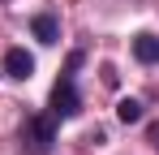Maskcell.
I'll return each instance as SVG.
<instances>
[{
  "label": "cell",
  "mask_w": 159,
  "mask_h": 155,
  "mask_svg": "<svg viewBox=\"0 0 159 155\" xmlns=\"http://www.w3.org/2000/svg\"><path fill=\"white\" fill-rule=\"evenodd\" d=\"M78 65H82V52H69V65H65V73L60 82L52 86V116L56 121H73L82 112V95H78Z\"/></svg>",
  "instance_id": "cell-1"
},
{
  "label": "cell",
  "mask_w": 159,
  "mask_h": 155,
  "mask_svg": "<svg viewBox=\"0 0 159 155\" xmlns=\"http://www.w3.org/2000/svg\"><path fill=\"white\" fill-rule=\"evenodd\" d=\"M22 147L26 155H52L56 147V116H26V125H22Z\"/></svg>",
  "instance_id": "cell-2"
},
{
  "label": "cell",
  "mask_w": 159,
  "mask_h": 155,
  "mask_svg": "<svg viewBox=\"0 0 159 155\" xmlns=\"http://www.w3.org/2000/svg\"><path fill=\"white\" fill-rule=\"evenodd\" d=\"M34 73V56L26 48H9L4 52V78H13V82H26Z\"/></svg>",
  "instance_id": "cell-3"
},
{
  "label": "cell",
  "mask_w": 159,
  "mask_h": 155,
  "mask_svg": "<svg viewBox=\"0 0 159 155\" xmlns=\"http://www.w3.org/2000/svg\"><path fill=\"white\" fill-rule=\"evenodd\" d=\"M30 35L39 39V43H60V22H56V13H34L30 17Z\"/></svg>",
  "instance_id": "cell-4"
},
{
  "label": "cell",
  "mask_w": 159,
  "mask_h": 155,
  "mask_svg": "<svg viewBox=\"0 0 159 155\" xmlns=\"http://www.w3.org/2000/svg\"><path fill=\"white\" fill-rule=\"evenodd\" d=\"M133 56L142 65H159V35H151V30L133 35Z\"/></svg>",
  "instance_id": "cell-5"
},
{
  "label": "cell",
  "mask_w": 159,
  "mask_h": 155,
  "mask_svg": "<svg viewBox=\"0 0 159 155\" xmlns=\"http://www.w3.org/2000/svg\"><path fill=\"white\" fill-rule=\"evenodd\" d=\"M116 121H120V125H138V121H142V103L138 99H120L116 103Z\"/></svg>",
  "instance_id": "cell-6"
},
{
  "label": "cell",
  "mask_w": 159,
  "mask_h": 155,
  "mask_svg": "<svg viewBox=\"0 0 159 155\" xmlns=\"http://www.w3.org/2000/svg\"><path fill=\"white\" fill-rule=\"evenodd\" d=\"M146 138H151V147L159 151V125H151V134H146Z\"/></svg>",
  "instance_id": "cell-7"
}]
</instances>
